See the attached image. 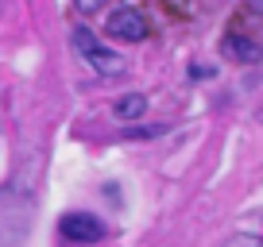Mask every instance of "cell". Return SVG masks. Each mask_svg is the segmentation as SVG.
I'll return each instance as SVG.
<instances>
[{
  "mask_svg": "<svg viewBox=\"0 0 263 247\" xmlns=\"http://www.w3.org/2000/svg\"><path fill=\"white\" fill-rule=\"evenodd\" d=\"M74 47L82 50V58L97 70L101 77H120L124 70H128V66H124V58L116 54V50L101 47V43L93 39V31H85V27H78V31H74Z\"/></svg>",
  "mask_w": 263,
  "mask_h": 247,
  "instance_id": "cell-1",
  "label": "cell"
},
{
  "mask_svg": "<svg viewBox=\"0 0 263 247\" xmlns=\"http://www.w3.org/2000/svg\"><path fill=\"white\" fill-rule=\"evenodd\" d=\"M58 232H62V239H70V243H82V247L101 243V239L108 236V228H105V224H101L93 213H66L62 224H58Z\"/></svg>",
  "mask_w": 263,
  "mask_h": 247,
  "instance_id": "cell-2",
  "label": "cell"
},
{
  "mask_svg": "<svg viewBox=\"0 0 263 247\" xmlns=\"http://www.w3.org/2000/svg\"><path fill=\"white\" fill-rule=\"evenodd\" d=\"M105 31L112 35V39H120V43H143L147 39V19H143V12H136V8H112Z\"/></svg>",
  "mask_w": 263,
  "mask_h": 247,
  "instance_id": "cell-3",
  "label": "cell"
},
{
  "mask_svg": "<svg viewBox=\"0 0 263 247\" xmlns=\"http://www.w3.org/2000/svg\"><path fill=\"white\" fill-rule=\"evenodd\" d=\"M221 54L224 58H236V62H244V66H255V62L263 58V47L232 31V35H224V39H221Z\"/></svg>",
  "mask_w": 263,
  "mask_h": 247,
  "instance_id": "cell-4",
  "label": "cell"
},
{
  "mask_svg": "<svg viewBox=\"0 0 263 247\" xmlns=\"http://www.w3.org/2000/svg\"><path fill=\"white\" fill-rule=\"evenodd\" d=\"M143 108H147V97H143V93H128V97L116 100V116H120V120H140Z\"/></svg>",
  "mask_w": 263,
  "mask_h": 247,
  "instance_id": "cell-5",
  "label": "cell"
},
{
  "mask_svg": "<svg viewBox=\"0 0 263 247\" xmlns=\"http://www.w3.org/2000/svg\"><path fill=\"white\" fill-rule=\"evenodd\" d=\"M224 247H263V236H255V232H236Z\"/></svg>",
  "mask_w": 263,
  "mask_h": 247,
  "instance_id": "cell-6",
  "label": "cell"
},
{
  "mask_svg": "<svg viewBox=\"0 0 263 247\" xmlns=\"http://www.w3.org/2000/svg\"><path fill=\"white\" fill-rule=\"evenodd\" d=\"M74 8L82 12V16H93V12L105 8V0H74Z\"/></svg>",
  "mask_w": 263,
  "mask_h": 247,
  "instance_id": "cell-7",
  "label": "cell"
},
{
  "mask_svg": "<svg viewBox=\"0 0 263 247\" xmlns=\"http://www.w3.org/2000/svg\"><path fill=\"white\" fill-rule=\"evenodd\" d=\"M163 132H166V123H159V128H124L128 139H136V135H163Z\"/></svg>",
  "mask_w": 263,
  "mask_h": 247,
  "instance_id": "cell-8",
  "label": "cell"
},
{
  "mask_svg": "<svg viewBox=\"0 0 263 247\" xmlns=\"http://www.w3.org/2000/svg\"><path fill=\"white\" fill-rule=\"evenodd\" d=\"M217 70L213 66H190V77H213Z\"/></svg>",
  "mask_w": 263,
  "mask_h": 247,
  "instance_id": "cell-9",
  "label": "cell"
}]
</instances>
